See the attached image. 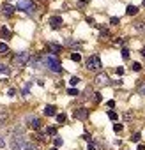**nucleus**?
Here are the masks:
<instances>
[{
    "label": "nucleus",
    "mask_w": 145,
    "mask_h": 150,
    "mask_svg": "<svg viewBox=\"0 0 145 150\" xmlns=\"http://www.w3.org/2000/svg\"><path fill=\"white\" fill-rule=\"evenodd\" d=\"M44 64H46L48 69L53 71V72H62V65H60V62H58L57 57H53V55H48V57L44 58Z\"/></svg>",
    "instance_id": "nucleus-1"
},
{
    "label": "nucleus",
    "mask_w": 145,
    "mask_h": 150,
    "mask_svg": "<svg viewBox=\"0 0 145 150\" xmlns=\"http://www.w3.org/2000/svg\"><path fill=\"white\" fill-rule=\"evenodd\" d=\"M85 67H87L88 71H99L101 67H103V64H101V58H99L97 55H92V57H88L87 60H85Z\"/></svg>",
    "instance_id": "nucleus-2"
},
{
    "label": "nucleus",
    "mask_w": 145,
    "mask_h": 150,
    "mask_svg": "<svg viewBox=\"0 0 145 150\" xmlns=\"http://www.w3.org/2000/svg\"><path fill=\"white\" fill-rule=\"evenodd\" d=\"M11 147L12 150H30V143H27L25 138H21V136H14L11 141Z\"/></svg>",
    "instance_id": "nucleus-3"
},
{
    "label": "nucleus",
    "mask_w": 145,
    "mask_h": 150,
    "mask_svg": "<svg viewBox=\"0 0 145 150\" xmlns=\"http://www.w3.org/2000/svg\"><path fill=\"white\" fill-rule=\"evenodd\" d=\"M30 60V55L27 51H21V53H18L16 57L12 58V62H14V65H18V67H23L25 64Z\"/></svg>",
    "instance_id": "nucleus-4"
},
{
    "label": "nucleus",
    "mask_w": 145,
    "mask_h": 150,
    "mask_svg": "<svg viewBox=\"0 0 145 150\" xmlns=\"http://www.w3.org/2000/svg\"><path fill=\"white\" fill-rule=\"evenodd\" d=\"M16 9H20V11H27V12H34L35 11V4L34 2H30V0H21V2L16 6Z\"/></svg>",
    "instance_id": "nucleus-5"
},
{
    "label": "nucleus",
    "mask_w": 145,
    "mask_h": 150,
    "mask_svg": "<svg viewBox=\"0 0 145 150\" xmlns=\"http://www.w3.org/2000/svg\"><path fill=\"white\" fill-rule=\"evenodd\" d=\"M74 118H78V120H87L88 110L87 108H78V110H74Z\"/></svg>",
    "instance_id": "nucleus-6"
},
{
    "label": "nucleus",
    "mask_w": 145,
    "mask_h": 150,
    "mask_svg": "<svg viewBox=\"0 0 145 150\" xmlns=\"http://www.w3.org/2000/svg\"><path fill=\"white\" fill-rule=\"evenodd\" d=\"M96 83H97L99 87H106V85H110V78L106 74H97L96 76Z\"/></svg>",
    "instance_id": "nucleus-7"
},
{
    "label": "nucleus",
    "mask_w": 145,
    "mask_h": 150,
    "mask_svg": "<svg viewBox=\"0 0 145 150\" xmlns=\"http://www.w3.org/2000/svg\"><path fill=\"white\" fill-rule=\"evenodd\" d=\"M50 25H52V28H60V27H62V18L60 16H52L50 18Z\"/></svg>",
    "instance_id": "nucleus-8"
},
{
    "label": "nucleus",
    "mask_w": 145,
    "mask_h": 150,
    "mask_svg": "<svg viewBox=\"0 0 145 150\" xmlns=\"http://www.w3.org/2000/svg\"><path fill=\"white\" fill-rule=\"evenodd\" d=\"M2 11H4V14H6V16H11L12 12L16 11V7L11 6V4H4V6H2Z\"/></svg>",
    "instance_id": "nucleus-9"
},
{
    "label": "nucleus",
    "mask_w": 145,
    "mask_h": 150,
    "mask_svg": "<svg viewBox=\"0 0 145 150\" xmlns=\"http://www.w3.org/2000/svg\"><path fill=\"white\" fill-rule=\"evenodd\" d=\"M29 122H30V127H32V129H41V120H39V118H35V117H30Z\"/></svg>",
    "instance_id": "nucleus-10"
},
{
    "label": "nucleus",
    "mask_w": 145,
    "mask_h": 150,
    "mask_svg": "<svg viewBox=\"0 0 145 150\" xmlns=\"http://www.w3.org/2000/svg\"><path fill=\"white\" fill-rule=\"evenodd\" d=\"M48 48H50V50H52L53 57H55V55H57V53H60V50H62V48L58 46V44H53V42H50V44H48Z\"/></svg>",
    "instance_id": "nucleus-11"
},
{
    "label": "nucleus",
    "mask_w": 145,
    "mask_h": 150,
    "mask_svg": "<svg viewBox=\"0 0 145 150\" xmlns=\"http://www.w3.org/2000/svg\"><path fill=\"white\" fill-rule=\"evenodd\" d=\"M136 12H138V7L136 6H128V9H126V14L128 16H134Z\"/></svg>",
    "instance_id": "nucleus-12"
},
{
    "label": "nucleus",
    "mask_w": 145,
    "mask_h": 150,
    "mask_svg": "<svg viewBox=\"0 0 145 150\" xmlns=\"http://www.w3.org/2000/svg\"><path fill=\"white\" fill-rule=\"evenodd\" d=\"M44 115L46 117H53L55 115V106H46V108H44Z\"/></svg>",
    "instance_id": "nucleus-13"
},
{
    "label": "nucleus",
    "mask_w": 145,
    "mask_h": 150,
    "mask_svg": "<svg viewBox=\"0 0 145 150\" xmlns=\"http://www.w3.org/2000/svg\"><path fill=\"white\" fill-rule=\"evenodd\" d=\"M9 51V46H7L6 42H0V55H6Z\"/></svg>",
    "instance_id": "nucleus-14"
},
{
    "label": "nucleus",
    "mask_w": 145,
    "mask_h": 150,
    "mask_svg": "<svg viewBox=\"0 0 145 150\" xmlns=\"http://www.w3.org/2000/svg\"><path fill=\"white\" fill-rule=\"evenodd\" d=\"M0 34H2V37H6V39H9V37H11V32H9L6 27H2V28H0Z\"/></svg>",
    "instance_id": "nucleus-15"
},
{
    "label": "nucleus",
    "mask_w": 145,
    "mask_h": 150,
    "mask_svg": "<svg viewBox=\"0 0 145 150\" xmlns=\"http://www.w3.org/2000/svg\"><path fill=\"white\" fill-rule=\"evenodd\" d=\"M71 60H73V62H80V60H81V55H80V53H71Z\"/></svg>",
    "instance_id": "nucleus-16"
},
{
    "label": "nucleus",
    "mask_w": 145,
    "mask_h": 150,
    "mask_svg": "<svg viewBox=\"0 0 145 150\" xmlns=\"http://www.w3.org/2000/svg\"><path fill=\"white\" fill-rule=\"evenodd\" d=\"M134 28L138 32H145V23H134Z\"/></svg>",
    "instance_id": "nucleus-17"
},
{
    "label": "nucleus",
    "mask_w": 145,
    "mask_h": 150,
    "mask_svg": "<svg viewBox=\"0 0 145 150\" xmlns=\"http://www.w3.org/2000/svg\"><path fill=\"white\" fill-rule=\"evenodd\" d=\"M138 92H140V95H145V81L138 85Z\"/></svg>",
    "instance_id": "nucleus-18"
},
{
    "label": "nucleus",
    "mask_w": 145,
    "mask_h": 150,
    "mask_svg": "<svg viewBox=\"0 0 145 150\" xmlns=\"http://www.w3.org/2000/svg\"><path fill=\"white\" fill-rule=\"evenodd\" d=\"M69 83L74 87V85H78V83H80V78H78V76H73V78L69 80Z\"/></svg>",
    "instance_id": "nucleus-19"
},
{
    "label": "nucleus",
    "mask_w": 145,
    "mask_h": 150,
    "mask_svg": "<svg viewBox=\"0 0 145 150\" xmlns=\"http://www.w3.org/2000/svg\"><path fill=\"white\" fill-rule=\"evenodd\" d=\"M46 134H50V136H55V134H57V129H55V127H48V129H46Z\"/></svg>",
    "instance_id": "nucleus-20"
},
{
    "label": "nucleus",
    "mask_w": 145,
    "mask_h": 150,
    "mask_svg": "<svg viewBox=\"0 0 145 150\" xmlns=\"http://www.w3.org/2000/svg\"><path fill=\"white\" fill-rule=\"evenodd\" d=\"M57 120H58V124L66 122V115H64V113H58V115H57Z\"/></svg>",
    "instance_id": "nucleus-21"
},
{
    "label": "nucleus",
    "mask_w": 145,
    "mask_h": 150,
    "mask_svg": "<svg viewBox=\"0 0 145 150\" xmlns=\"http://www.w3.org/2000/svg\"><path fill=\"white\" fill-rule=\"evenodd\" d=\"M140 138H142V136H140V133H134V134H133V138H131V141L138 143V141H140Z\"/></svg>",
    "instance_id": "nucleus-22"
},
{
    "label": "nucleus",
    "mask_w": 145,
    "mask_h": 150,
    "mask_svg": "<svg viewBox=\"0 0 145 150\" xmlns=\"http://www.w3.org/2000/svg\"><path fill=\"white\" fill-rule=\"evenodd\" d=\"M0 72L7 74V72H9V67H7V65H4V64H0Z\"/></svg>",
    "instance_id": "nucleus-23"
},
{
    "label": "nucleus",
    "mask_w": 145,
    "mask_h": 150,
    "mask_svg": "<svg viewBox=\"0 0 145 150\" xmlns=\"http://www.w3.org/2000/svg\"><path fill=\"white\" fill-rule=\"evenodd\" d=\"M6 120H7V113H4V111H0V124H4Z\"/></svg>",
    "instance_id": "nucleus-24"
},
{
    "label": "nucleus",
    "mask_w": 145,
    "mask_h": 150,
    "mask_svg": "<svg viewBox=\"0 0 145 150\" xmlns=\"http://www.w3.org/2000/svg\"><path fill=\"white\" fill-rule=\"evenodd\" d=\"M53 143H55V148H58V147H62V143H64V141H62L60 138H55V141H53Z\"/></svg>",
    "instance_id": "nucleus-25"
},
{
    "label": "nucleus",
    "mask_w": 145,
    "mask_h": 150,
    "mask_svg": "<svg viewBox=\"0 0 145 150\" xmlns=\"http://www.w3.org/2000/svg\"><path fill=\"white\" fill-rule=\"evenodd\" d=\"M67 94H69V95H80V92H78L76 88H69V90H67Z\"/></svg>",
    "instance_id": "nucleus-26"
},
{
    "label": "nucleus",
    "mask_w": 145,
    "mask_h": 150,
    "mask_svg": "<svg viewBox=\"0 0 145 150\" xmlns=\"http://www.w3.org/2000/svg\"><path fill=\"white\" fill-rule=\"evenodd\" d=\"M110 23H111V25H119V23H120V20L113 16V18H110Z\"/></svg>",
    "instance_id": "nucleus-27"
},
{
    "label": "nucleus",
    "mask_w": 145,
    "mask_h": 150,
    "mask_svg": "<svg viewBox=\"0 0 145 150\" xmlns=\"http://www.w3.org/2000/svg\"><path fill=\"white\" fill-rule=\"evenodd\" d=\"M108 118H110V120H117V113L115 111H110V113H108Z\"/></svg>",
    "instance_id": "nucleus-28"
},
{
    "label": "nucleus",
    "mask_w": 145,
    "mask_h": 150,
    "mask_svg": "<svg viewBox=\"0 0 145 150\" xmlns=\"http://www.w3.org/2000/svg\"><path fill=\"white\" fill-rule=\"evenodd\" d=\"M113 131H115V133H120L122 131V124H115V125H113Z\"/></svg>",
    "instance_id": "nucleus-29"
},
{
    "label": "nucleus",
    "mask_w": 145,
    "mask_h": 150,
    "mask_svg": "<svg viewBox=\"0 0 145 150\" xmlns=\"http://www.w3.org/2000/svg\"><path fill=\"white\" fill-rule=\"evenodd\" d=\"M140 69H142V65H140L138 62H133V71H136V72H138Z\"/></svg>",
    "instance_id": "nucleus-30"
},
{
    "label": "nucleus",
    "mask_w": 145,
    "mask_h": 150,
    "mask_svg": "<svg viewBox=\"0 0 145 150\" xmlns=\"http://www.w3.org/2000/svg\"><path fill=\"white\" fill-rule=\"evenodd\" d=\"M122 58H126V60H128V58H129V51H128V50H126V48L122 50Z\"/></svg>",
    "instance_id": "nucleus-31"
},
{
    "label": "nucleus",
    "mask_w": 145,
    "mask_h": 150,
    "mask_svg": "<svg viewBox=\"0 0 145 150\" xmlns=\"http://www.w3.org/2000/svg\"><path fill=\"white\" fill-rule=\"evenodd\" d=\"M81 138H83V139H87L88 143H90V141H92V136H90V134H83V136H81Z\"/></svg>",
    "instance_id": "nucleus-32"
},
{
    "label": "nucleus",
    "mask_w": 145,
    "mask_h": 150,
    "mask_svg": "<svg viewBox=\"0 0 145 150\" xmlns=\"http://www.w3.org/2000/svg\"><path fill=\"white\" fill-rule=\"evenodd\" d=\"M108 35H110L108 30H101V37H108Z\"/></svg>",
    "instance_id": "nucleus-33"
},
{
    "label": "nucleus",
    "mask_w": 145,
    "mask_h": 150,
    "mask_svg": "<svg viewBox=\"0 0 145 150\" xmlns=\"http://www.w3.org/2000/svg\"><path fill=\"white\" fill-rule=\"evenodd\" d=\"M106 106H108V108H115V101H108Z\"/></svg>",
    "instance_id": "nucleus-34"
},
{
    "label": "nucleus",
    "mask_w": 145,
    "mask_h": 150,
    "mask_svg": "<svg viewBox=\"0 0 145 150\" xmlns=\"http://www.w3.org/2000/svg\"><path fill=\"white\" fill-rule=\"evenodd\" d=\"M14 94H16V90H14V88H9V92H7V95H11V97H12Z\"/></svg>",
    "instance_id": "nucleus-35"
},
{
    "label": "nucleus",
    "mask_w": 145,
    "mask_h": 150,
    "mask_svg": "<svg viewBox=\"0 0 145 150\" xmlns=\"http://www.w3.org/2000/svg\"><path fill=\"white\" fill-rule=\"evenodd\" d=\"M117 74L122 76V74H124V69H122V67H117Z\"/></svg>",
    "instance_id": "nucleus-36"
},
{
    "label": "nucleus",
    "mask_w": 145,
    "mask_h": 150,
    "mask_svg": "<svg viewBox=\"0 0 145 150\" xmlns=\"http://www.w3.org/2000/svg\"><path fill=\"white\" fill-rule=\"evenodd\" d=\"M94 95H96V97H94V101H96V103H99V101H101V95H99V94H94Z\"/></svg>",
    "instance_id": "nucleus-37"
},
{
    "label": "nucleus",
    "mask_w": 145,
    "mask_h": 150,
    "mask_svg": "<svg viewBox=\"0 0 145 150\" xmlns=\"http://www.w3.org/2000/svg\"><path fill=\"white\" fill-rule=\"evenodd\" d=\"M6 147V141H4V138H0V148H4Z\"/></svg>",
    "instance_id": "nucleus-38"
},
{
    "label": "nucleus",
    "mask_w": 145,
    "mask_h": 150,
    "mask_svg": "<svg viewBox=\"0 0 145 150\" xmlns=\"http://www.w3.org/2000/svg\"><path fill=\"white\" fill-rule=\"evenodd\" d=\"M87 150H96V147H94V143H88V147H87Z\"/></svg>",
    "instance_id": "nucleus-39"
},
{
    "label": "nucleus",
    "mask_w": 145,
    "mask_h": 150,
    "mask_svg": "<svg viewBox=\"0 0 145 150\" xmlns=\"http://www.w3.org/2000/svg\"><path fill=\"white\" fill-rule=\"evenodd\" d=\"M138 150H145V147L143 145H138Z\"/></svg>",
    "instance_id": "nucleus-40"
},
{
    "label": "nucleus",
    "mask_w": 145,
    "mask_h": 150,
    "mask_svg": "<svg viewBox=\"0 0 145 150\" xmlns=\"http://www.w3.org/2000/svg\"><path fill=\"white\" fill-rule=\"evenodd\" d=\"M142 57H145V48H143V50H142Z\"/></svg>",
    "instance_id": "nucleus-41"
},
{
    "label": "nucleus",
    "mask_w": 145,
    "mask_h": 150,
    "mask_svg": "<svg viewBox=\"0 0 145 150\" xmlns=\"http://www.w3.org/2000/svg\"><path fill=\"white\" fill-rule=\"evenodd\" d=\"M30 150H37V148H35V147H32V145H30Z\"/></svg>",
    "instance_id": "nucleus-42"
},
{
    "label": "nucleus",
    "mask_w": 145,
    "mask_h": 150,
    "mask_svg": "<svg viewBox=\"0 0 145 150\" xmlns=\"http://www.w3.org/2000/svg\"><path fill=\"white\" fill-rule=\"evenodd\" d=\"M52 150H58V148H52Z\"/></svg>",
    "instance_id": "nucleus-43"
},
{
    "label": "nucleus",
    "mask_w": 145,
    "mask_h": 150,
    "mask_svg": "<svg viewBox=\"0 0 145 150\" xmlns=\"http://www.w3.org/2000/svg\"><path fill=\"white\" fill-rule=\"evenodd\" d=\"M143 6H145V0H143Z\"/></svg>",
    "instance_id": "nucleus-44"
}]
</instances>
